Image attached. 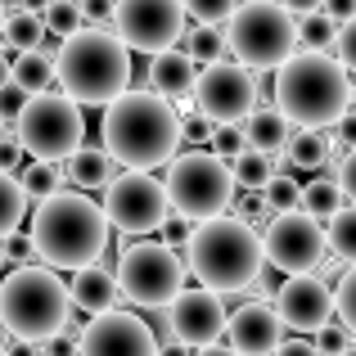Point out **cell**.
Here are the masks:
<instances>
[{
    "instance_id": "obj_1",
    "label": "cell",
    "mask_w": 356,
    "mask_h": 356,
    "mask_svg": "<svg viewBox=\"0 0 356 356\" xmlns=\"http://www.w3.org/2000/svg\"><path fill=\"white\" fill-rule=\"evenodd\" d=\"M99 149L122 172L154 176V167H167L181 149V118L172 104H163L149 90H127L104 108Z\"/></svg>"
},
{
    "instance_id": "obj_2",
    "label": "cell",
    "mask_w": 356,
    "mask_h": 356,
    "mask_svg": "<svg viewBox=\"0 0 356 356\" xmlns=\"http://www.w3.org/2000/svg\"><path fill=\"white\" fill-rule=\"evenodd\" d=\"M270 108L298 131H330L343 113H352V72H343L321 50H298L275 68Z\"/></svg>"
},
{
    "instance_id": "obj_3",
    "label": "cell",
    "mask_w": 356,
    "mask_h": 356,
    "mask_svg": "<svg viewBox=\"0 0 356 356\" xmlns=\"http://www.w3.org/2000/svg\"><path fill=\"white\" fill-rule=\"evenodd\" d=\"M54 59V86L77 108H108L118 95L131 90V54L122 50L113 32L81 27L68 41H59Z\"/></svg>"
},
{
    "instance_id": "obj_4",
    "label": "cell",
    "mask_w": 356,
    "mask_h": 356,
    "mask_svg": "<svg viewBox=\"0 0 356 356\" xmlns=\"http://www.w3.org/2000/svg\"><path fill=\"white\" fill-rule=\"evenodd\" d=\"M27 239H32V252L45 261V270L50 266L54 270H81L95 257H104L108 226H104V212H99V203L90 194L59 190L45 203H36Z\"/></svg>"
},
{
    "instance_id": "obj_5",
    "label": "cell",
    "mask_w": 356,
    "mask_h": 356,
    "mask_svg": "<svg viewBox=\"0 0 356 356\" xmlns=\"http://www.w3.org/2000/svg\"><path fill=\"white\" fill-rule=\"evenodd\" d=\"M185 270L199 280L208 293H243L261 280L266 261H261V235L243 226L235 217H217L190 230L185 243Z\"/></svg>"
},
{
    "instance_id": "obj_6",
    "label": "cell",
    "mask_w": 356,
    "mask_h": 356,
    "mask_svg": "<svg viewBox=\"0 0 356 356\" xmlns=\"http://www.w3.org/2000/svg\"><path fill=\"white\" fill-rule=\"evenodd\" d=\"M68 289L54 270L45 266H18L0 284V325L14 334L18 343H50L68 325Z\"/></svg>"
},
{
    "instance_id": "obj_7",
    "label": "cell",
    "mask_w": 356,
    "mask_h": 356,
    "mask_svg": "<svg viewBox=\"0 0 356 356\" xmlns=\"http://www.w3.org/2000/svg\"><path fill=\"white\" fill-rule=\"evenodd\" d=\"M243 72H275L280 63H289L298 54L293 41V18L275 5V0H239V9L230 14L226 36H221Z\"/></svg>"
},
{
    "instance_id": "obj_8",
    "label": "cell",
    "mask_w": 356,
    "mask_h": 356,
    "mask_svg": "<svg viewBox=\"0 0 356 356\" xmlns=\"http://www.w3.org/2000/svg\"><path fill=\"white\" fill-rule=\"evenodd\" d=\"M167 208H176L181 221H217L230 212L235 199V185H230V167L221 158H212L208 149H190V154H176L167 163Z\"/></svg>"
},
{
    "instance_id": "obj_9",
    "label": "cell",
    "mask_w": 356,
    "mask_h": 356,
    "mask_svg": "<svg viewBox=\"0 0 356 356\" xmlns=\"http://www.w3.org/2000/svg\"><path fill=\"white\" fill-rule=\"evenodd\" d=\"M86 136V118H81L77 104L59 95V90H45V95H32L23 104V113L14 118V145L27 163H54L59 167L72 149Z\"/></svg>"
},
{
    "instance_id": "obj_10",
    "label": "cell",
    "mask_w": 356,
    "mask_h": 356,
    "mask_svg": "<svg viewBox=\"0 0 356 356\" xmlns=\"http://www.w3.org/2000/svg\"><path fill=\"white\" fill-rule=\"evenodd\" d=\"M113 284H118V298L158 312V307H167L185 289V261H181V252L163 248L158 239L127 243L118 257Z\"/></svg>"
},
{
    "instance_id": "obj_11",
    "label": "cell",
    "mask_w": 356,
    "mask_h": 356,
    "mask_svg": "<svg viewBox=\"0 0 356 356\" xmlns=\"http://www.w3.org/2000/svg\"><path fill=\"white\" fill-rule=\"evenodd\" d=\"M104 226L108 230H122V235H154L163 230V221L172 217L167 208V190L158 176H145V172H122L104 185Z\"/></svg>"
},
{
    "instance_id": "obj_12",
    "label": "cell",
    "mask_w": 356,
    "mask_h": 356,
    "mask_svg": "<svg viewBox=\"0 0 356 356\" xmlns=\"http://www.w3.org/2000/svg\"><path fill=\"white\" fill-rule=\"evenodd\" d=\"M122 50L140 54H163L185 36V9L181 0H113V18H108Z\"/></svg>"
},
{
    "instance_id": "obj_13",
    "label": "cell",
    "mask_w": 356,
    "mask_h": 356,
    "mask_svg": "<svg viewBox=\"0 0 356 356\" xmlns=\"http://www.w3.org/2000/svg\"><path fill=\"white\" fill-rule=\"evenodd\" d=\"M261 261L275 266L284 280L293 275H316V270L330 261L325 248V230L316 221H307L302 212H284V217L266 221V235H261Z\"/></svg>"
},
{
    "instance_id": "obj_14",
    "label": "cell",
    "mask_w": 356,
    "mask_h": 356,
    "mask_svg": "<svg viewBox=\"0 0 356 356\" xmlns=\"http://www.w3.org/2000/svg\"><path fill=\"white\" fill-rule=\"evenodd\" d=\"M190 104L199 118H208L212 127H239L243 118L257 108V77L243 72L239 63H208L194 77Z\"/></svg>"
},
{
    "instance_id": "obj_15",
    "label": "cell",
    "mask_w": 356,
    "mask_h": 356,
    "mask_svg": "<svg viewBox=\"0 0 356 356\" xmlns=\"http://www.w3.org/2000/svg\"><path fill=\"white\" fill-rule=\"evenodd\" d=\"M77 356H158L154 325L136 312H104L77 334Z\"/></svg>"
},
{
    "instance_id": "obj_16",
    "label": "cell",
    "mask_w": 356,
    "mask_h": 356,
    "mask_svg": "<svg viewBox=\"0 0 356 356\" xmlns=\"http://www.w3.org/2000/svg\"><path fill=\"white\" fill-rule=\"evenodd\" d=\"M163 312H167V334H172V343H181L185 352L212 348V343L221 339V330H226V307H221V298L208 293V289H181Z\"/></svg>"
},
{
    "instance_id": "obj_17",
    "label": "cell",
    "mask_w": 356,
    "mask_h": 356,
    "mask_svg": "<svg viewBox=\"0 0 356 356\" xmlns=\"http://www.w3.org/2000/svg\"><path fill=\"white\" fill-rule=\"evenodd\" d=\"M275 321L284 330H298V334H316L330 325L334 307H330V284L325 275H293L275 289V302H270Z\"/></svg>"
},
{
    "instance_id": "obj_18",
    "label": "cell",
    "mask_w": 356,
    "mask_h": 356,
    "mask_svg": "<svg viewBox=\"0 0 356 356\" xmlns=\"http://www.w3.org/2000/svg\"><path fill=\"white\" fill-rule=\"evenodd\" d=\"M226 348L235 356H275L284 343V325L275 321L270 302H243L239 312H226Z\"/></svg>"
},
{
    "instance_id": "obj_19",
    "label": "cell",
    "mask_w": 356,
    "mask_h": 356,
    "mask_svg": "<svg viewBox=\"0 0 356 356\" xmlns=\"http://www.w3.org/2000/svg\"><path fill=\"white\" fill-rule=\"evenodd\" d=\"M194 77H199V68H194L190 59H185L181 50H163V54H154L149 59V95H158L163 104H190V90H194Z\"/></svg>"
},
{
    "instance_id": "obj_20",
    "label": "cell",
    "mask_w": 356,
    "mask_h": 356,
    "mask_svg": "<svg viewBox=\"0 0 356 356\" xmlns=\"http://www.w3.org/2000/svg\"><path fill=\"white\" fill-rule=\"evenodd\" d=\"M63 289H68V307L86 312L90 321H95V316H104V312H113V302H118L113 270H108V266H99V261H90V266L72 270V280H68Z\"/></svg>"
},
{
    "instance_id": "obj_21",
    "label": "cell",
    "mask_w": 356,
    "mask_h": 356,
    "mask_svg": "<svg viewBox=\"0 0 356 356\" xmlns=\"http://www.w3.org/2000/svg\"><path fill=\"white\" fill-rule=\"evenodd\" d=\"M289 122L275 113L270 104H257L248 118L239 122V136H243V149H252V154H266V158H280L289 145Z\"/></svg>"
},
{
    "instance_id": "obj_22",
    "label": "cell",
    "mask_w": 356,
    "mask_h": 356,
    "mask_svg": "<svg viewBox=\"0 0 356 356\" xmlns=\"http://www.w3.org/2000/svg\"><path fill=\"white\" fill-rule=\"evenodd\" d=\"M59 172L68 176L72 185H77V194H90V190H104L108 181H113V163H108V154L99 145H77L68 158L59 163Z\"/></svg>"
},
{
    "instance_id": "obj_23",
    "label": "cell",
    "mask_w": 356,
    "mask_h": 356,
    "mask_svg": "<svg viewBox=\"0 0 356 356\" xmlns=\"http://www.w3.org/2000/svg\"><path fill=\"white\" fill-rule=\"evenodd\" d=\"M343 208H352V199L325 172L312 176L307 185H298V212H302L307 221H316V226H321V221H330L334 212H343Z\"/></svg>"
},
{
    "instance_id": "obj_24",
    "label": "cell",
    "mask_w": 356,
    "mask_h": 356,
    "mask_svg": "<svg viewBox=\"0 0 356 356\" xmlns=\"http://www.w3.org/2000/svg\"><path fill=\"white\" fill-rule=\"evenodd\" d=\"M9 81H14L27 99L45 95V90L54 86V59H50V50H23V54H14V59H9Z\"/></svg>"
},
{
    "instance_id": "obj_25",
    "label": "cell",
    "mask_w": 356,
    "mask_h": 356,
    "mask_svg": "<svg viewBox=\"0 0 356 356\" xmlns=\"http://www.w3.org/2000/svg\"><path fill=\"white\" fill-rule=\"evenodd\" d=\"M330 163V131H289L284 145V167H302V172H325Z\"/></svg>"
},
{
    "instance_id": "obj_26",
    "label": "cell",
    "mask_w": 356,
    "mask_h": 356,
    "mask_svg": "<svg viewBox=\"0 0 356 356\" xmlns=\"http://www.w3.org/2000/svg\"><path fill=\"white\" fill-rule=\"evenodd\" d=\"M45 32H41V14L27 9H5V27H0V54H23V50H41Z\"/></svg>"
},
{
    "instance_id": "obj_27",
    "label": "cell",
    "mask_w": 356,
    "mask_h": 356,
    "mask_svg": "<svg viewBox=\"0 0 356 356\" xmlns=\"http://www.w3.org/2000/svg\"><path fill=\"white\" fill-rule=\"evenodd\" d=\"M230 185H239V190H252V194H261L270 185V176H275V167H270V158L266 154H252V149H243L239 158H230Z\"/></svg>"
},
{
    "instance_id": "obj_28",
    "label": "cell",
    "mask_w": 356,
    "mask_h": 356,
    "mask_svg": "<svg viewBox=\"0 0 356 356\" xmlns=\"http://www.w3.org/2000/svg\"><path fill=\"white\" fill-rule=\"evenodd\" d=\"M325 248L334 252L339 266H352V257H356V208H343L325 221Z\"/></svg>"
},
{
    "instance_id": "obj_29",
    "label": "cell",
    "mask_w": 356,
    "mask_h": 356,
    "mask_svg": "<svg viewBox=\"0 0 356 356\" xmlns=\"http://www.w3.org/2000/svg\"><path fill=\"white\" fill-rule=\"evenodd\" d=\"M18 185H23V194H27V203H45L50 194H59L63 190V172L54 163H23V172H18Z\"/></svg>"
},
{
    "instance_id": "obj_30",
    "label": "cell",
    "mask_w": 356,
    "mask_h": 356,
    "mask_svg": "<svg viewBox=\"0 0 356 356\" xmlns=\"http://www.w3.org/2000/svg\"><path fill=\"white\" fill-rule=\"evenodd\" d=\"M176 50H181L194 68H199V63L208 68V63H221V50H226V45H221V32H212V27H190V32L176 41Z\"/></svg>"
},
{
    "instance_id": "obj_31",
    "label": "cell",
    "mask_w": 356,
    "mask_h": 356,
    "mask_svg": "<svg viewBox=\"0 0 356 356\" xmlns=\"http://www.w3.org/2000/svg\"><path fill=\"white\" fill-rule=\"evenodd\" d=\"M27 217V194L18 185V176H5L0 172V239L18 235V221Z\"/></svg>"
},
{
    "instance_id": "obj_32",
    "label": "cell",
    "mask_w": 356,
    "mask_h": 356,
    "mask_svg": "<svg viewBox=\"0 0 356 356\" xmlns=\"http://www.w3.org/2000/svg\"><path fill=\"white\" fill-rule=\"evenodd\" d=\"M334 32H339V27H334L321 9H316V14L293 18V41L302 45V50H321L325 54V50H330V41H334Z\"/></svg>"
},
{
    "instance_id": "obj_33",
    "label": "cell",
    "mask_w": 356,
    "mask_h": 356,
    "mask_svg": "<svg viewBox=\"0 0 356 356\" xmlns=\"http://www.w3.org/2000/svg\"><path fill=\"white\" fill-rule=\"evenodd\" d=\"M41 32L54 36V41H68L72 32H81V14L72 0H50V5L41 9Z\"/></svg>"
},
{
    "instance_id": "obj_34",
    "label": "cell",
    "mask_w": 356,
    "mask_h": 356,
    "mask_svg": "<svg viewBox=\"0 0 356 356\" xmlns=\"http://www.w3.org/2000/svg\"><path fill=\"white\" fill-rule=\"evenodd\" d=\"M181 9H185V18H194V27L221 32L230 23V14L239 9V0H181Z\"/></svg>"
},
{
    "instance_id": "obj_35",
    "label": "cell",
    "mask_w": 356,
    "mask_h": 356,
    "mask_svg": "<svg viewBox=\"0 0 356 356\" xmlns=\"http://www.w3.org/2000/svg\"><path fill=\"white\" fill-rule=\"evenodd\" d=\"M330 307H334V316H339V330H356V270L352 266H343V275H339V284H330Z\"/></svg>"
},
{
    "instance_id": "obj_36",
    "label": "cell",
    "mask_w": 356,
    "mask_h": 356,
    "mask_svg": "<svg viewBox=\"0 0 356 356\" xmlns=\"http://www.w3.org/2000/svg\"><path fill=\"white\" fill-rule=\"evenodd\" d=\"M261 199H266L270 217H284V212H298V181H289V176H270V185L261 190Z\"/></svg>"
},
{
    "instance_id": "obj_37",
    "label": "cell",
    "mask_w": 356,
    "mask_h": 356,
    "mask_svg": "<svg viewBox=\"0 0 356 356\" xmlns=\"http://www.w3.org/2000/svg\"><path fill=\"white\" fill-rule=\"evenodd\" d=\"M230 217L257 230V226H266V221H270V208H266V199H261V194L243 190V194H235V199H230Z\"/></svg>"
},
{
    "instance_id": "obj_38",
    "label": "cell",
    "mask_w": 356,
    "mask_h": 356,
    "mask_svg": "<svg viewBox=\"0 0 356 356\" xmlns=\"http://www.w3.org/2000/svg\"><path fill=\"white\" fill-rule=\"evenodd\" d=\"M208 154L212 158H221V163H230V158H239L243 154V136H239V127H212V140H208Z\"/></svg>"
},
{
    "instance_id": "obj_39",
    "label": "cell",
    "mask_w": 356,
    "mask_h": 356,
    "mask_svg": "<svg viewBox=\"0 0 356 356\" xmlns=\"http://www.w3.org/2000/svg\"><path fill=\"white\" fill-rule=\"evenodd\" d=\"M321 356H348L352 352V334L339 330V325H325V330H316V343H312Z\"/></svg>"
},
{
    "instance_id": "obj_40",
    "label": "cell",
    "mask_w": 356,
    "mask_h": 356,
    "mask_svg": "<svg viewBox=\"0 0 356 356\" xmlns=\"http://www.w3.org/2000/svg\"><path fill=\"white\" fill-rule=\"evenodd\" d=\"M0 252H5V266H36V252H32V239L27 235H9L0 239Z\"/></svg>"
},
{
    "instance_id": "obj_41",
    "label": "cell",
    "mask_w": 356,
    "mask_h": 356,
    "mask_svg": "<svg viewBox=\"0 0 356 356\" xmlns=\"http://www.w3.org/2000/svg\"><path fill=\"white\" fill-rule=\"evenodd\" d=\"M208 140H212V122H208V118H199V113L190 108V113L181 118V145H194V149H203Z\"/></svg>"
},
{
    "instance_id": "obj_42",
    "label": "cell",
    "mask_w": 356,
    "mask_h": 356,
    "mask_svg": "<svg viewBox=\"0 0 356 356\" xmlns=\"http://www.w3.org/2000/svg\"><path fill=\"white\" fill-rule=\"evenodd\" d=\"M190 230H194L190 221L167 217V221H163V248H172V252H176V248H185V243H190Z\"/></svg>"
},
{
    "instance_id": "obj_43",
    "label": "cell",
    "mask_w": 356,
    "mask_h": 356,
    "mask_svg": "<svg viewBox=\"0 0 356 356\" xmlns=\"http://www.w3.org/2000/svg\"><path fill=\"white\" fill-rule=\"evenodd\" d=\"M23 104H27V95L14 86V81H5V86H0V122L18 118V113H23Z\"/></svg>"
},
{
    "instance_id": "obj_44",
    "label": "cell",
    "mask_w": 356,
    "mask_h": 356,
    "mask_svg": "<svg viewBox=\"0 0 356 356\" xmlns=\"http://www.w3.org/2000/svg\"><path fill=\"white\" fill-rule=\"evenodd\" d=\"M321 14L330 18L334 27H348L356 18V0H321Z\"/></svg>"
},
{
    "instance_id": "obj_45",
    "label": "cell",
    "mask_w": 356,
    "mask_h": 356,
    "mask_svg": "<svg viewBox=\"0 0 356 356\" xmlns=\"http://www.w3.org/2000/svg\"><path fill=\"white\" fill-rule=\"evenodd\" d=\"M23 163H27V158L18 154V145L9 136H0V172H5V176H18V172H23Z\"/></svg>"
},
{
    "instance_id": "obj_46",
    "label": "cell",
    "mask_w": 356,
    "mask_h": 356,
    "mask_svg": "<svg viewBox=\"0 0 356 356\" xmlns=\"http://www.w3.org/2000/svg\"><path fill=\"white\" fill-rule=\"evenodd\" d=\"M275 356H321V352L312 348V339H284L275 348Z\"/></svg>"
},
{
    "instance_id": "obj_47",
    "label": "cell",
    "mask_w": 356,
    "mask_h": 356,
    "mask_svg": "<svg viewBox=\"0 0 356 356\" xmlns=\"http://www.w3.org/2000/svg\"><path fill=\"white\" fill-rule=\"evenodd\" d=\"M280 9H284L289 18H302V14H316L321 9V0H275Z\"/></svg>"
},
{
    "instance_id": "obj_48",
    "label": "cell",
    "mask_w": 356,
    "mask_h": 356,
    "mask_svg": "<svg viewBox=\"0 0 356 356\" xmlns=\"http://www.w3.org/2000/svg\"><path fill=\"white\" fill-rule=\"evenodd\" d=\"M190 356H235L230 348H221V343H212V348H203V352H190Z\"/></svg>"
},
{
    "instance_id": "obj_49",
    "label": "cell",
    "mask_w": 356,
    "mask_h": 356,
    "mask_svg": "<svg viewBox=\"0 0 356 356\" xmlns=\"http://www.w3.org/2000/svg\"><path fill=\"white\" fill-rule=\"evenodd\" d=\"M158 356H190V352H185L181 343H163V348H158Z\"/></svg>"
},
{
    "instance_id": "obj_50",
    "label": "cell",
    "mask_w": 356,
    "mask_h": 356,
    "mask_svg": "<svg viewBox=\"0 0 356 356\" xmlns=\"http://www.w3.org/2000/svg\"><path fill=\"white\" fill-rule=\"evenodd\" d=\"M9 81V54H0V86Z\"/></svg>"
},
{
    "instance_id": "obj_51",
    "label": "cell",
    "mask_w": 356,
    "mask_h": 356,
    "mask_svg": "<svg viewBox=\"0 0 356 356\" xmlns=\"http://www.w3.org/2000/svg\"><path fill=\"white\" fill-rule=\"evenodd\" d=\"M0 27H5V0H0Z\"/></svg>"
},
{
    "instance_id": "obj_52",
    "label": "cell",
    "mask_w": 356,
    "mask_h": 356,
    "mask_svg": "<svg viewBox=\"0 0 356 356\" xmlns=\"http://www.w3.org/2000/svg\"><path fill=\"white\" fill-rule=\"evenodd\" d=\"M0 270H5V252H0Z\"/></svg>"
},
{
    "instance_id": "obj_53",
    "label": "cell",
    "mask_w": 356,
    "mask_h": 356,
    "mask_svg": "<svg viewBox=\"0 0 356 356\" xmlns=\"http://www.w3.org/2000/svg\"><path fill=\"white\" fill-rule=\"evenodd\" d=\"M0 136H5V122H0Z\"/></svg>"
},
{
    "instance_id": "obj_54",
    "label": "cell",
    "mask_w": 356,
    "mask_h": 356,
    "mask_svg": "<svg viewBox=\"0 0 356 356\" xmlns=\"http://www.w3.org/2000/svg\"><path fill=\"white\" fill-rule=\"evenodd\" d=\"M0 356H5V343H0Z\"/></svg>"
}]
</instances>
